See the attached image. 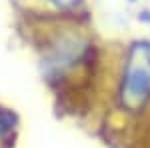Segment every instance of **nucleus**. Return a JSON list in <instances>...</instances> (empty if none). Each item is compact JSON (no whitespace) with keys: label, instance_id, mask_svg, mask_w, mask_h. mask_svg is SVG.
I'll return each mask as SVG.
<instances>
[{"label":"nucleus","instance_id":"nucleus-3","mask_svg":"<svg viewBox=\"0 0 150 148\" xmlns=\"http://www.w3.org/2000/svg\"><path fill=\"white\" fill-rule=\"evenodd\" d=\"M130 2H134V0H130Z\"/></svg>","mask_w":150,"mask_h":148},{"label":"nucleus","instance_id":"nucleus-2","mask_svg":"<svg viewBox=\"0 0 150 148\" xmlns=\"http://www.w3.org/2000/svg\"><path fill=\"white\" fill-rule=\"evenodd\" d=\"M50 4H54L56 8H74V6H78L82 0H48Z\"/></svg>","mask_w":150,"mask_h":148},{"label":"nucleus","instance_id":"nucleus-1","mask_svg":"<svg viewBox=\"0 0 150 148\" xmlns=\"http://www.w3.org/2000/svg\"><path fill=\"white\" fill-rule=\"evenodd\" d=\"M150 100V42H134L128 50L122 84L120 104L128 112H140Z\"/></svg>","mask_w":150,"mask_h":148}]
</instances>
